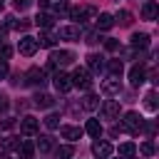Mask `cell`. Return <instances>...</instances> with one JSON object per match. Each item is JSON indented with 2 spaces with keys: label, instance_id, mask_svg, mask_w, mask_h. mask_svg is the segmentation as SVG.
Segmentation results:
<instances>
[{
  "label": "cell",
  "instance_id": "1",
  "mask_svg": "<svg viewBox=\"0 0 159 159\" xmlns=\"http://www.w3.org/2000/svg\"><path fill=\"white\" fill-rule=\"evenodd\" d=\"M75 62V55L70 50H55L47 60V70H55V67H65V65H72Z\"/></svg>",
  "mask_w": 159,
  "mask_h": 159
},
{
  "label": "cell",
  "instance_id": "2",
  "mask_svg": "<svg viewBox=\"0 0 159 159\" xmlns=\"http://www.w3.org/2000/svg\"><path fill=\"white\" fill-rule=\"evenodd\" d=\"M70 82H72V87H80V89H89V87H92L89 72H87V70H82V67H77V70L70 75Z\"/></svg>",
  "mask_w": 159,
  "mask_h": 159
},
{
  "label": "cell",
  "instance_id": "3",
  "mask_svg": "<svg viewBox=\"0 0 159 159\" xmlns=\"http://www.w3.org/2000/svg\"><path fill=\"white\" fill-rule=\"evenodd\" d=\"M124 129L127 132H142L144 129V119L137 112H127L124 114Z\"/></svg>",
  "mask_w": 159,
  "mask_h": 159
},
{
  "label": "cell",
  "instance_id": "4",
  "mask_svg": "<svg viewBox=\"0 0 159 159\" xmlns=\"http://www.w3.org/2000/svg\"><path fill=\"white\" fill-rule=\"evenodd\" d=\"M37 40L35 37H30V35H25L22 40H20V45H17V50H20V55H25V57H32L35 52H37Z\"/></svg>",
  "mask_w": 159,
  "mask_h": 159
},
{
  "label": "cell",
  "instance_id": "5",
  "mask_svg": "<svg viewBox=\"0 0 159 159\" xmlns=\"http://www.w3.org/2000/svg\"><path fill=\"white\" fill-rule=\"evenodd\" d=\"M37 129H40V122L35 119V117H22L20 119V134H25V137H32V134H37Z\"/></svg>",
  "mask_w": 159,
  "mask_h": 159
},
{
  "label": "cell",
  "instance_id": "6",
  "mask_svg": "<svg viewBox=\"0 0 159 159\" xmlns=\"http://www.w3.org/2000/svg\"><path fill=\"white\" fill-rule=\"evenodd\" d=\"M22 80L27 82V84H42L45 82V70H40V67H32V70H27L25 75H22Z\"/></svg>",
  "mask_w": 159,
  "mask_h": 159
},
{
  "label": "cell",
  "instance_id": "7",
  "mask_svg": "<svg viewBox=\"0 0 159 159\" xmlns=\"http://www.w3.org/2000/svg\"><path fill=\"white\" fill-rule=\"evenodd\" d=\"M144 80H147V70H144V65H134V67L129 70V82H132V87H139Z\"/></svg>",
  "mask_w": 159,
  "mask_h": 159
},
{
  "label": "cell",
  "instance_id": "8",
  "mask_svg": "<svg viewBox=\"0 0 159 159\" xmlns=\"http://www.w3.org/2000/svg\"><path fill=\"white\" fill-rule=\"evenodd\" d=\"M102 70H104V57L102 55H87V72L99 75Z\"/></svg>",
  "mask_w": 159,
  "mask_h": 159
},
{
  "label": "cell",
  "instance_id": "9",
  "mask_svg": "<svg viewBox=\"0 0 159 159\" xmlns=\"http://www.w3.org/2000/svg\"><path fill=\"white\" fill-rule=\"evenodd\" d=\"M52 82H55V87H57V92H70V89H72V82H70V75H65V72H55V77H52Z\"/></svg>",
  "mask_w": 159,
  "mask_h": 159
},
{
  "label": "cell",
  "instance_id": "10",
  "mask_svg": "<svg viewBox=\"0 0 159 159\" xmlns=\"http://www.w3.org/2000/svg\"><path fill=\"white\" fill-rule=\"evenodd\" d=\"M102 92H104V94H119V92H122L119 77H107V80L102 82Z\"/></svg>",
  "mask_w": 159,
  "mask_h": 159
},
{
  "label": "cell",
  "instance_id": "11",
  "mask_svg": "<svg viewBox=\"0 0 159 159\" xmlns=\"http://www.w3.org/2000/svg\"><path fill=\"white\" fill-rule=\"evenodd\" d=\"M92 154H94L97 159H107V157L112 154V144H109V142H99V139H97V142L92 144Z\"/></svg>",
  "mask_w": 159,
  "mask_h": 159
},
{
  "label": "cell",
  "instance_id": "12",
  "mask_svg": "<svg viewBox=\"0 0 159 159\" xmlns=\"http://www.w3.org/2000/svg\"><path fill=\"white\" fill-rule=\"evenodd\" d=\"M102 114H104L107 119H117V117H119V102L107 99V102L102 104Z\"/></svg>",
  "mask_w": 159,
  "mask_h": 159
},
{
  "label": "cell",
  "instance_id": "13",
  "mask_svg": "<svg viewBox=\"0 0 159 159\" xmlns=\"http://www.w3.org/2000/svg\"><path fill=\"white\" fill-rule=\"evenodd\" d=\"M57 37H62V40H80V27H75V25L60 27L57 30Z\"/></svg>",
  "mask_w": 159,
  "mask_h": 159
},
{
  "label": "cell",
  "instance_id": "14",
  "mask_svg": "<svg viewBox=\"0 0 159 159\" xmlns=\"http://www.w3.org/2000/svg\"><path fill=\"white\" fill-rule=\"evenodd\" d=\"M60 134H62V139H67V142H77V139L82 137V129H80V127H70V124H67V127H62V129H60Z\"/></svg>",
  "mask_w": 159,
  "mask_h": 159
},
{
  "label": "cell",
  "instance_id": "15",
  "mask_svg": "<svg viewBox=\"0 0 159 159\" xmlns=\"http://www.w3.org/2000/svg\"><path fill=\"white\" fill-rule=\"evenodd\" d=\"M157 12H159V7H157L154 0H147V2L142 5V17H144V20H154Z\"/></svg>",
  "mask_w": 159,
  "mask_h": 159
},
{
  "label": "cell",
  "instance_id": "16",
  "mask_svg": "<svg viewBox=\"0 0 159 159\" xmlns=\"http://www.w3.org/2000/svg\"><path fill=\"white\" fill-rule=\"evenodd\" d=\"M35 25L42 27V30H50V27L55 25V15H50V12H40V15L35 17Z\"/></svg>",
  "mask_w": 159,
  "mask_h": 159
},
{
  "label": "cell",
  "instance_id": "17",
  "mask_svg": "<svg viewBox=\"0 0 159 159\" xmlns=\"http://www.w3.org/2000/svg\"><path fill=\"white\" fill-rule=\"evenodd\" d=\"M132 47L147 50V47H149V35H147V32H134V35H132Z\"/></svg>",
  "mask_w": 159,
  "mask_h": 159
},
{
  "label": "cell",
  "instance_id": "18",
  "mask_svg": "<svg viewBox=\"0 0 159 159\" xmlns=\"http://www.w3.org/2000/svg\"><path fill=\"white\" fill-rule=\"evenodd\" d=\"M94 20H97V27H99V30H109V27L114 25V17H112L109 12H102V15H97Z\"/></svg>",
  "mask_w": 159,
  "mask_h": 159
},
{
  "label": "cell",
  "instance_id": "19",
  "mask_svg": "<svg viewBox=\"0 0 159 159\" xmlns=\"http://www.w3.org/2000/svg\"><path fill=\"white\" fill-rule=\"evenodd\" d=\"M32 154H35V144H32L30 139H25V142L20 144V157H22V159H32Z\"/></svg>",
  "mask_w": 159,
  "mask_h": 159
},
{
  "label": "cell",
  "instance_id": "20",
  "mask_svg": "<svg viewBox=\"0 0 159 159\" xmlns=\"http://www.w3.org/2000/svg\"><path fill=\"white\" fill-rule=\"evenodd\" d=\"M84 129H87V134H92V137H97V139H99V134H102V124H99L97 119H87V127H84Z\"/></svg>",
  "mask_w": 159,
  "mask_h": 159
},
{
  "label": "cell",
  "instance_id": "21",
  "mask_svg": "<svg viewBox=\"0 0 159 159\" xmlns=\"http://www.w3.org/2000/svg\"><path fill=\"white\" fill-rule=\"evenodd\" d=\"M134 154H137V147H134L132 142H124V144H119V157L129 159V157H134Z\"/></svg>",
  "mask_w": 159,
  "mask_h": 159
},
{
  "label": "cell",
  "instance_id": "22",
  "mask_svg": "<svg viewBox=\"0 0 159 159\" xmlns=\"http://www.w3.org/2000/svg\"><path fill=\"white\" fill-rule=\"evenodd\" d=\"M107 70H109V75H112V77H119V75H122V70H124V65H122V60H109Z\"/></svg>",
  "mask_w": 159,
  "mask_h": 159
},
{
  "label": "cell",
  "instance_id": "23",
  "mask_svg": "<svg viewBox=\"0 0 159 159\" xmlns=\"http://www.w3.org/2000/svg\"><path fill=\"white\" fill-rule=\"evenodd\" d=\"M35 104H37V107H42V109H47V107H52V104H55V99H52L50 94H45V92H42V94H37V97H35Z\"/></svg>",
  "mask_w": 159,
  "mask_h": 159
},
{
  "label": "cell",
  "instance_id": "24",
  "mask_svg": "<svg viewBox=\"0 0 159 159\" xmlns=\"http://www.w3.org/2000/svg\"><path fill=\"white\" fill-rule=\"evenodd\" d=\"M144 107H147L149 112H157V92H154V89L147 92V97H144Z\"/></svg>",
  "mask_w": 159,
  "mask_h": 159
},
{
  "label": "cell",
  "instance_id": "25",
  "mask_svg": "<svg viewBox=\"0 0 159 159\" xmlns=\"http://www.w3.org/2000/svg\"><path fill=\"white\" fill-rule=\"evenodd\" d=\"M97 104H99V97H97V94H87V97L82 99V107H84V109H89V112H92V109H97Z\"/></svg>",
  "mask_w": 159,
  "mask_h": 159
},
{
  "label": "cell",
  "instance_id": "26",
  "mask_svg": "<svg viewBox=\"0 0 159 159\" xmlns=\"http://www.w3.org/2000/svg\"><path fill=\"white\" fill-rule=\"evenodd\" d=\"M52 147H55V144H52V137L45 134V137L37 139V149H40V152H52Z\"/></svg>",
  "mask_w": 159,
  "mask_h": 159
},
{
  "label": "cell",
  "instance_id": "27",
  "mask_svg": "<svg viewBox=\"0 0 159 159\" xmlns=\"http://www.w3.org/2000/svg\"><path fill=\"white\" fill-rule=\"evenodd\" d=\"M97 15H99V12H97V10L92 7V5H87V7H82V20H80V22H87V20H94Z\"/></svg>",
  "mask_w": 159,
  "mask_h": 159
},
{
  "label": "cell",
  "instance_id": "28",
  "mask_svg": "<svg viewBox=\"0 0 159 159\" xmlns=\"http://www.w3.org/2000/svg\"><path fill=\"white\" fill-rule=\"evenodd\" d=\"M37 45H40V47H55V37H52L50 32H42L40 40H37Z\"/></svg>",
  "mask_w": 159,
  "mask_h": 159
},
{
  "label": "cell",
  "instance_id": "29",
  "mask_svg": "<svg viewBox=\"0 0 159 159\" xmlns=\"http://www.w3.org/2000/svg\"><path fill=\"white\" fill-rule=\"evenodd\" d=\"M45 127L57 129V127H60V114H55V112H52V114H47V117H45Z\"/></svg>",
  "mask_w": 159,
  "mask_h": 159
},
{
  "label": "cell",
  "instance_id": "30",
  "mask_svg": "<svg viewBox=\"0 0 159 159\" xmlns=\"http://www.w3.org/2000/svg\"><path fill=\"white\" fill-rule=\"evenodd\" d=\"M139 152H142L144 157H152V154H154V142H152V139H147V142H142V147H139Z\"/></svg>",
  "mask_w": 159,
  "mask_h": 159
},
{
  "label": "cell",
  "instance_id": "31",
  "mask_svg": "<svg viewBox=\"0 0 159 159\" xmlns=\"http://www.w3.org/2000/svg\"><path fill=\"white\" fill-rule=\"evenodd\" d=\"M10 57H12V47L2 42V45H0V60H5V62H7Z\"/></svg>",
  "mask_w": 159,
  "mask_h": 159
},
{
  "label": "cell",
  "instance_id": "32",
  "mask_svg": "<svg viewBox=\"0 0 159 159\" xmlns=\"http://www.w3.org/2000/svg\"><path fill=\"white\" fill-rule=\"evenodd\" d=\"M117 20H119V25H132V12H127V10H122V12L117 15Z\"/></svg>",
  "mask_w": 159,
  "mask_h": 159
},
{
  "label": "cell",
  "instance_id": "33",
  "mask_svg": "<svg viewBox=\"0 0 159 159\" xmlns=\"http://www.w3.org/2000/svg\"><path fill=\"white\" fill-rule=\"evenodd\" d=\"M72 152H75L72 147H60V149H57V159H70Z\"/></svg>",
  "mask_w": 159,
  "mask_h": 159
},
{
  "label": "cell",
  "instance_id": "34",
  "mask_svg": "<svg viewBox=\"0 0 159 159\" xmlns=\"http://www.w3.org/2000/svg\"><path fill=\"white\" fill-rule=\"evenodd\" d=\"M12 5H15L17 10H27V7L32 5V0H12Z\"/></svg>",
  "mask_w": 159,
  "mask_h": 159
},
{
  "label": "cell",
  "instance_id": "35",
  "mask_svg": "<svg viewBox=\"0 0 159 159\" xmlns=\"http://www.w3.org/2000/svg\"><path fill=\"white\" fill-rule=\"evenodd\" d=\"M5 77H7V62L0 60V80H5Z\"/></svg>",
  "mask_w": 159,
  "mask_h": 159
},
{
  "label": "cell",
  "instance_id": "36",
  "mask_svg": "<svg viewBox=\"0 0 159 159\" xmlns=\"http://www.w3.org/2000/svg\"><path fill=\"white\" fill-rule=\"evenodd\" d=\"M104 47H107V50H117L119 42H117V40H104Z\"/></svg>",
  "mask_w": 159,
  "mask_h": 159
},
{
  "label": "cell",
  "instance_id": "37",
  "mask_svg": "<svg viewBox=\"0 0 159 159\" xmlns=\"http://www.w3.org/2000/svg\"><path fill=\"white\" fill-rule=\"evenodd\" d=\"M2 144H5L7 149H12V147H17V142H15V137H7V139H5Z\"/></svg>",
  "mask_w": 159,
  "mask_h": 159
},
{
  "label": "cell",
  "instance_id": "38",
  "mask_svg": "<svg viewBox=\"0 0 159 159\" xmlns=\"http://www.w3.org/2000/svg\"><path fill=\"white\" fill-rule=\"evenodd\" d=\"M5 109H7V97H5V94H0V114H2Z\"/></svg>",
  "mask_w": 159,
  "mask_h": 159
},
{
  "label": "cell",
  "instance_id": "39",
  "mask_svg": "<svg viewBox=\"0 0 159 159\" xmlns=\"http://www.w3.org/2000/svg\"><path fill=\"white\" fill-rule=\"evenodd\" d=\"M0 10H2V0H0Z\"/></svg>",
  "mask_w": 159,
  "mask_h": 159
}]
</instances>
